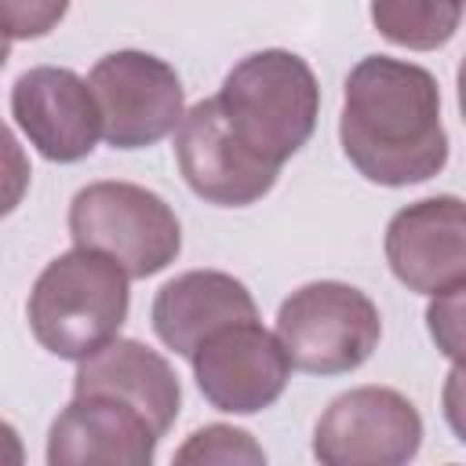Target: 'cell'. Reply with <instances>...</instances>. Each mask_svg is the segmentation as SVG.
<instances>
[{"label":"cell","mask_w":466,"mask_h":466,"mask_svg":"<svg viewBox=\"0 0 466 466\" xmlns=\"http://www.w3.org/2000/svg\"><path fill=\"white\" fill-rule=\"evenodd\" d=\"M160 433L142 411L106 393H73L47 430L51 466H149Z\"/></svg>","instance_id":"cell-12"},{"label":"cell","mask_w":466,"mask_h":466,"mask_svg":"<svg viewBox=\"0 0 466 466\" xmlns=\"http://www.w3.org/2000/svg\"><path fill=\"white\" fill-rule=\"evenodd\" d=\"M386 262L419 295H437L466 280V200L451 193L400 208L386 226Z\"/></svg>","instance_id":"cell-11"},{"label":"cell","mask_w":466,"mask_h":466,"mask_svg":"<svg viewBox=\"0 0 466 466\" xmlns=\"http://www.w3.org/2000/svg\"><path fill=\"white\" fill-rule=\"evenodd\" d=\"M73 393H106L149 419V426L164 437L182 408V386L175 368L138 339H113L91 357L76 360Z\"/></svg>","instance_id":"cell-14"},{"label":"cell","mask_w":466,"mask_h":466,"mask_svg":"<svg viewBox=\"0 0 466 466\" xmlns=\"http://www.w3.org/2000/svg\"><path fill=\"white\" fill-rule=\"evenodd\" d=\"M339 142L346 160L375 186L400 189L441 175L448 131L437 76L390 55L360 58L342 87Z\"/></svg>","instance_id":"cell-1"},{"label":"cell","mask_w":466,"mask_h":466,"mask_svg":"<svg viewBox=\"0 0 466 466\" xmlns=\"http://www.w3.org/2000/svg\"><path fill=\"white\" fill-rule=\"evenodd\" d=\"M11 120L29 146L55 160L76 164L102 138V109L84 76L66 66H33L11 84Z\"/></svg>","instance_id":"cell-10"},{"label":"cell","mask_w":466,"mask_h":466,"mask_svg":"<svg viewBox=\"0 0 466 466\" xmlns=\"http://www.w3.org/2000/svg\"><path fill=\"white\" fill-rule=\"evenodd\" d=\"M277 335L299 371L346 375L379 350L382 317L360 288L313 280L280 302Z\"/></svg>","instance_id":"cell-5"},{"label":"cell","mask_w":466,"mask_h":466,"mask_svg":"<svg viewBox=\"0 0 466 466\" xmlns=\"http://www.w3.org/2000/svg\"><path fill=\"white\" fill-rule=\"evenodd\" d=\"M197 390L215 411L255 415L280 400L291 379V357L277 331L258 320H240L215 331L189 357Z\"/></svg>","instance_id":"cell-8"},{"label":"cell","mask_w":466,"mask_h":466,"mask_svg":"<svg viewBox=\"0 0 466 466\" xmlns=\"http://www.w3.org/2000/svg\"><path fill=\"white\" fill-rule=\"evenodd\" d=\"M441 404H444V422H448L451 433L466 444V368L455 364V368L444 375Z\"/></svg>","instance_id":"cell-19"},{"label":"cell","mask_w":466,"mask_h":466,"mask_svg":"<svg viewBox=\"0 0 466 466\" xmlns=\"http://www.w3.org/2000/svg\"><path fill=\"white\" fill-rule=\"evenodd\" d=\"M426 331L433 346L459 368H466V280L430 295Z\"/></svg>","instance_id":"cell-17"},{"label":"cell","mask_w":466,"mask_h":466,"mask_svg":"<svg viewBox=\"0 0 466 466\" xmlns=\"http://www.w3.org/2000/svg\"><path fill=\"white\" fill-rule=\"evenodd\" d=\"M69 237L80 248L113 255L131 280L167 269L182 251V226L171 204L135 182L102 178L69 204Z\"/></svg>","instance_id":"cell-4"},{"label":"cell","mask_w":466,"mask_h":466,"mask_svg":"<svg viewBox=\"0 0 466 466\" xmlns=\"http://www.w3.org/2000/svg\"><path fill=\"white\" fill-rule=\"evenodd\" d=\"M215 98L233 135L277 167L309 142L320 116V87L309 62L284 47L240 58Z\"/></svg>","instance_id":"cell-3"},{"label":"cell","mask_w":466,"mask_h":466,"mask_svg":"<svg viewBox=\"0 0 466 466\" xmlns=\"http://www.w3.org/2000/svg\"><path fill=\"white\" fill-rule=\"evenodd\" d=\"M149 320L167 350H175L178 357H193L215 331L240 320H258V306L233 273L189 269L157 291Z\"/></svg>","instance_id":"cell-13"},{"label":"cell","mask_w":466,"mask_h":466,"mask_svg":"<svg viewBox=\"0 0 466 466\" xmlns=\"http://www.w3.org/2000/svg\"><path fill=\"white\" fill-rule=\"evenodd\" d=\"M422 448L415 404L390 386L339 393L313 426V455L324 466H404Z\"/></svg>","instance_id":"cell-7"},{"label":"cell","mask_w":466,"mask_h":466,"mask_svg":"<svg viewBox=\"0 0 466 466\" xmlns=\"http://www.w3.org/2000/svg\"><path fill=\"white\" fill-rule=\"evenodd\" d=\"M87 84L102 109V138L113 149H146L178 131L186 116L178 73L149 51L124 47L102 55Z\"/></svg>","instance_id":"cell-6"},{"label":"cell","mask_w":466,"mask_h":466,"mask_svg":"<svg viewBox=\"0 0 466 466\" xmlns=\"http://www.w3.org/2000/svg\"><path fill=\"white\" fill-rule=\"evenodd\" d=\"M127 269L95 248H73L51 258L29 291V331L33 339L62 357L84 360L113 342L127 320Z\"/></svg>","instance_id":"cell-2"},{"label":"cell","mask_w":466,"mask_h":466,"mask_svg":"<svg viewBox=\"0 0 466 466\" xmlns=\"http://www.w3.org/2000/svg\"><path fill=\"white\" fill-rule=\"evenodd\" d=\"M7 44L47 36L69 11V0H0Z\"/></svg>","instance_id":"cell-18"},{"label":"cell","mask_w":466,"mask_h":466,"mask_svg":"<svg viewBox=\"0 0 466 466\" xmlns=\"http://www.w3.org/2000/svg\"><path fill=\"white\" fill-rule=\"evenodd\" d=\"M175 160L186 186L218 208H248L262 200L280 167L251 153L222 116L218 98H200L186 109L175 131Z\"/></svg>","instance_id":"cell-9"},{"label":"cell","mask_w":466,"mask_h":466,"mask_svg":"<svg viewBox=\"0 0 466 466\" xmlns=\"http://www.w3.org/2000/svg\"><path fill=\"white\" fill-rule=\"evenodd\" d=\"M455 87H459V113H462V120H466V55H462V62H459Z\"/></svg>","instance_id":"cell-20"},{"label":"cell","mask_w":466,"mask_h":466,"mask_svg":"<svg viewBox=\"0 0 466 466\" xmlns=\"http://www.w3.org/2000/svg\"><path fill=\"white\" fill-rule=\"evenodd\" d=\"M175 462H266V451L248 430L211 422L186 437V444L175 451Z\"/></svg>","instance_id":"cell-16"},{"label":"cell","mask_w":466,"mask_h":466,"mask_svg":"<svg viewBox=\"0 0 466 466\" xmlns=\"http://www.w3.org/2000/svg\"><path fill=\"white\" fill-rule=\"evenodd\" d=\"M466 0H371V25L397 47L437 51L462 25Z\"/></svg>","instance_id":"cell-15"}]
</instances>
